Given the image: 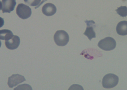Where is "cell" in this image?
Wrapping results in <instances>:
<instances>
[{"label": "cell", "mask_w": 127, "mask_h": 90, "mask_svg": "<svg viewBox=\"0 0 127 90\" xmlns=\"http://www.w3.org/2000/svg\"><path fill=\"white\" fill-rule=\"evenodd\" d=\"M14 35L10 30L3 29L0 30V40L7 41L11 39Z\"/></svg>", "instance_id": "obj_12"}, {"label": "cell", "mask_w": 127, "mask_h": 90, "mask_svg": "<svg viewBox=\"0 0 127 90\" xmlns=\"http://www.w3.org/2000/svg\"><path fill=\"white\" fill-rule=\"evenodd\" d=\"M117 13L122 17L127 16V7L126 6H121L116 10Z\"/></svg>", "instance_id": "obj_13"}, {"label": "cell", "mask_w": 127, "mask_h": 90, "mask_svg": "<svg viewBox=\"0 0 127 90\" xmlns=\"http://www.w3.org/2000/svg\"><path fill=\"white\" fill-rule=\"evenodd\" d=\"M32 90L31 86L28 84H23L20 85L15 88L14 90Z\"/></svg>", "instance_id": "obj_15"}, {"label": "cell", "mask_w": 127, "mask_h": 90, "mask_svg": "<svg viewBox=\"0 0 127 90\" xmlns=\"http://www.w3.org/2000/svg\"><path fill=\"white\" fill-rule=\"evenodd\" d=\"M26 80L24 76L19 74H13L8 78L7 84L11 88Z\"/></svg>", "instance_id": "obj_6"}, {"label": "cell", "mask_w": 127, "mask_h": 90, "mask_svg": "<svg viewBox=\"0 0 127 90\" xmlns=\"http://www.w3.org/2000/svg\"><path fill=\"white\" fill-rule=\"evenodd\" d=\"M16 12L18 17L23 19H26L30 17L32 13L31 8L28 6L23 3L18 5Z\"/></svg>", "instance_id": "obj_4"}, {"label": "cell", "mask_w": 127, "mask_h": 90, "mask_svg": "<svg viewBox=\"0 0 127 90\" xmlns=\"http://www.w3.org/2000/svg\"><path fill=\"white\" fill-rule=\"evenodd\" d=\"M98 51L95 49L89 48L84 50L82 52L80 55H84V57L88 59H92L97 56Z\"/></svg>", "instance_id": "obj_11"}, {"label": "cell", "mask_w": 127, "mask_h": 90, "mask_svg": "<svg viewBox=\"0 0 127 90\" xmlns=\"http://www.w3.org/2000/svg\"><path fill=\"white\" fill-rule=\"evenodd\" d=\"M20 43V38L19 36L14 35L10 39L5 41V43L6 47L10 50H14L17 48Z\"/></svg>", "instance_id": "obj_8"}, {"label": "cell", "mask_w": 127, "mask_h": 90, "mask_svg": "<svg viewBox=\"0 0 127 90\" xmlns=\"http://www.w3.org/2000/svg\"><path fill=\"white\" fill-rule=\"evenodd\" d=\"M54 41L58 45L64 46L67 44L69 40L68 33L65 31L60 30L55 32L54 36Z\"/></svg>", "instance_id": "obj_1"}, {"label": "cell", "mask_w": 127, "mask_h": 90, "mask_svg": "<svg viewBox=\"0 0 127 90\" xmlns=\"http://www.w3.org/2000/svg\"><path fill=\"white\" fill-rule=\"evenodd\" d=\"M115 40L110 37H107L100 40L97 45L98 47L105 51H110L114 49L116 47Z\"/></svg>", "instance_id": "obj_3"}, {"label": "cell", "mask_w": 127, "mask_h": 90, "mask_svg": "<svg viewBox=\"0 0 127 90\" xmlns=\"http://www.w3.org/2000/svg\"><path fill=\"white\" fill-rule=\"evenodd\" d=\"M117 33L122 36L127 35V21H123L119 22L116 27Z\"/></svg>", "instance_id": "obj_10"}, {"label": "cell", "mask_w": 127, "mask_h": 90, "mask_svg": "<svg viewBox=\"0 0 127 90\" xmlns=\"http://www.w3.org/2000/svg\"><path fill=\"white\" fill-rule=\"evenodd\" d=\"M119 77L116 75L109 73L105 75L103 77L102 84L103 87L105 88H113L118 84Z\"/></svg>", "instance_id": "obj_2"}, {"label": "cell", "mask_w": 127, "mask_h": 90, "mask_svg": "<svg viewBox=\"0 0 127 90\" xmlns=\"http://www.w3.org/2000/svg\"><path fill=\"white\" fill-rule=\"evenodd\" d=\"M25 3L31 6H36L38 5L41 0H24Z\"/></svg>", "instance_id": "obj_14"}, {"label": "cell", "mask_w": 127, "mask_h": 90, "mask_svg": "<svg viewBox=\"0 0 127 90\" xmlns=\"http://www.w3.org/2000/svg\"><path fill=\"white\" fill-rule=\"evenodd\" d=\"M42 11L44 14L47 16H50L56 13L57 9L54 4L49 3L45 4L43 6Z\"/></svg>", "instance_id": "obj_9"}, {"label": "cell", "mask_w": 127, "mask_h": 90, "mask_svg": "<svg viewBox=\"0 0 127 90\" xmlns=\"http://www.w3.org/2000/svg\"><path fill=\"white\" fill-rule=\"evenodd\" d=\"M16 4V0H2L1 9L2 13H10L14 10Z\"/></svg>", "instance_id": "obj_5"}, {"label": "cell", "mask_w": 127, "mask_h": 90, "mask_svg": "<svg viewBox=\"0 0 127 90\" xmlns=\"http://www.w3.org/2000/svg\"><path fill=\"white\" fill-rule=\"evenodd\" d=\"M85 22L86 24L87 27L83 34L91 41L92 38H96V34L94 30V27L95 26V23L92 20H86Z\"/></svg>", "instance_id": "obj_7"}]
</instances>
